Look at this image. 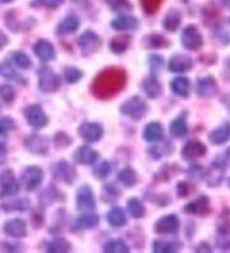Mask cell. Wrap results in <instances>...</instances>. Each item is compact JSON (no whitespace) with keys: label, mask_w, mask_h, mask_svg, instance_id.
Instances as JSON below:
<instances>
[{"label":"cell","mask_w":230,"mask_h":253,"mask_svg":"<svg viewBox=\"0 0 230 253\" xmlns=\"http://www.w3.org/2000/svg\"><path fill=\"white\" fill-rule=\"evenodd\" d=\"M127 84L126 72L120 68H107L95 78L92 84V93L98 99H110L118 95Z\"/></svg>","instance_id":"obj_1"},{"label":"cell","mask_w":230,"mask_h":253,"mask_svg":"<svg viewBox=\"0 0 230 253\" xmlns=\"http://www.w3.org/2000/svg\"><path fill=\"white\" fill-rule=\"evenodd\" d=\"M148 106L146 101L139 97V96H133L129 100H127L122 106H120V113L127 117L132 118L133 121H139L144 115L147 114Z\"/></svg>","instance_id":"obj_2"},{"label":"cell","mask_w":230,"mask_h":253,"mask_svg":"<svg viewBox=\"0 0 230 253\" xmlns=\"http://www.w3.org/2000/svg\"><path fill=\"white\" fill-rule=\"evenodd\" d=\"M44 179V171L39 167H27L21 174L22 184L27 191H35L40 187Z\"/></svg>","instance_id":"obj_3"},{"label":"cell","mask_w":230,"mask_h":253,"mask_svg":"<svg viewBox=\"0 0 230 253\" xmlns=\"http://www.w3.org/2000/svg\"><path fill=\"white\" fill-rule=\"evenodd\" d=\"M60 86V78L49 67H43L39 71V87L44 92H54Z\"/></svg>","instance_id":"obj_4"},{"label":"cell","mask_w":230,"mask_h":253,"mask_svg":"<svg viewBox=\"0 0 230 253\" xmlns=\"http://www.w3.org/2000/svg\"><path fill=\"white\" fill-rule=\"evenodd\" d=\"M25 117L27 119V123L30 124L32 128H43L46 124L49 123L47 115L45 114V111L43 110L40 105H30L25 109Z\"/></svg>","instance_id":"obj_5"},{"label":"cell","mask_w":230,"mask_h":253,"mask_svg":"<svg viewBox=\"0 0 230 253\" xmlns=\"http://www.w3.org/2000/svg\"><path fill=\"white\" fill-rule=\"evenodd\" d=\"M96 207L95 197L89 185H82L77 192V209L83 212L93 211Z\"/></svg>","instance_id":"obj_6"},{"label":"cell","mask_w":230,"mask_h":253,"mask_svg":"<svg viewBox=\"0 0 230 253\" xmlns=\"http://www.w3.org/2000/svg\"><path fill=\"white\" fill-rule=\"evenodd\" d=\"M182 43L188 50H198L203 45L202 35L199 34L197 27L188 26L187 28H184L183 34H182Z\"/></svg>","instance_id":"obj_7"},{"label":"cell","mask_w":230,"mask_h":253,"mask_svg":"<svg viewBox=\"0 0 230 253\" xmlns=\"http://www.w3.org/2000/svg\"><path fill=\"white\" fill-rule=\"evenodd\" d=\"M0 188H1V196H14L18 193V182L10 169H5L0 173Z\"/></svg>","instance_id":"obj_8"},{"label":"cell","mask_w":230,"mask_h":253,"mask_svg":"<svg viewBox=\"0 0 230 253\" xmlns=\"http://www.w3.org/2000/svg\"><path fill=\"white\" fill-rule=\"evenodd\" d=\"M78 45L82 49V53L85 55H91L95 51H97L98 47L101 46V40L95 32L86 31L85 34L81 35V37L78 39Z\"/></svg>","instance_id":"obj_9"},{"label":"cell","mask_w":230,"mask_h":253,"mask_svg":"<svg viewBox=\"0 0 230 253\" xmlns=\"http://www.w3.org/2000/svg\"><path fill=\"white\" fill-rule=\"evenodd\" d=\"M78 133L87 142H97L104 134V129L98 123H83L80 126Z\"/></svg>","instance_id":"obj_10"},{"label":"cell","mask_w":230,"mask_h":253,"mask_svg":"<svg viewBox=\"0 0 230 253\" xmlns=\"http://www.w3.org/2000/svg\"><path fill=\"white\" fill-rule=\"evenodd\" d=\"M179 229V219L175 215H166L155 224V232L159 234H172Z\"/></svg>","instance_id":"obj_11"},{"label":"cell","mask_w":230,"mask_h":253,"mask_svg":"<svg viewBox=\"0 0 230 253\" xmlns=\"http://www.w3.org/2000/svg\"><path fill=\"white\" fill-rule=\"evenodd\" d=\"M54 175L56 179L65 182L67 184H72L76 179L77 173L71 164H68L67 161H59L54 168Z\"/></svg>","instance_id":"obj_12"},{"label":"cell","mask_w":230,"mask_h":253,"mask_svg":"<svg viewBox=\"0 0 230 253\" xmlns=\"http://www.w3.org/2000/svg\"><path fill=\"white\" fill-rule=\"evenodd\" d=\"M206 154V146L197 139H192L189 142L184 145L182 150V156L185 160H194V159L202 158Z\"/></svg>","instance_id":"obj_13"},{"label":"cell","mask_w":230,"mask_h":253,"mask_svg":"<svg viewBox=\"0 0 230 253\" xmlns=\"http://www.w3.org/2000/svg\"><path fill=\"white\" fill-rule=\"evenodd\" d=\"M193 67V60L187 55L183 54H177V55L172 56V59L169 60L168 68L170 72H188Z\"/></svg>","instance_id":"obj_14"},{"label":"cell","mask_w":230,"mask_h":253,"mask_svg":"<svg viewBox=\"0 0 230 253\" xmlns=\"http://www.w3.org/2000/svg\"><path fill=\"white\" fill-rule=\"evenodd\" d=\"M196 91L201 97H212L218 92V84L211 76L201 78L196 84Z\"/></svg>","instance_id":"obj_15"},{"label":"cell","mask_w":230,"mask_h":253,"mask_svg":"<svg viewBox=\"0 0 230 253\" xmlns=\"http://www.w3.org/2000/svg\"><path fill=\"white\" fill-rule=\"evenodd\" d=\"M34 51L36 56L43 62H50L55 58L54 46L47 40H39L34 46Z\"/></svg>","instance_id":"obj_16"},{"label":"cell","mask_w":230,"mask_h":253,"mask_svg":"<svg viewBox=\"0 0 230 253\" xmlns=\"http://www.w3.org/2000/svg\"><path fill=\"white\" fill-rule=\"evenodd\" d=\"M73 158L76 163L81 164V165H91L95 163L98 158V154L93 151L92 148L87 147V146H81L76 150L73 154Z\"/></svg>","instance_id":"obj_17"},{"label":"cell","mask_w":230,"mask_h":253,"mask_svg":"<svg viewBox=\"0 0 230 253\" xmlns=\"http://www.w3.org/2000/svg\"><path fill=\"white\" fill-rule=\"evenodd\" d=\"M3 232L8 237L23 238L26 235V222L21 219L9 220L4 224Z\"/></svg>","instance_id":"obj_18"},{"label":"cell","mask_w":230,"mask_h":253,"mask_svg":"<svg viewBox=\"0 0 230 253\" xmlns=\"http://www.w3.org/2000/svg\"><path fill=\"white\" fill-rule=\"evenodd\" d=\"M26 147L30 150L31 152L39 155H44L49 150V143L46 141V138L37 134H32L26 139Z\"/></svg>","instance_id":"obj_19"},{"label":"cell","mask_w":230,"mask_h":253,"mask_svg":"<svg viewBox=\"0 0 230 253\" xmlns=\"http://www.w3.org/2000/svg\"><path fill=\"white\" fill-rule=\"evenodd\" d=\"M184 211L187 213H190V215L203 216L206 213H209V198L201 197L196 201H192L184 207Z\"/></svg>","instance_id":"obj_20"},{"label":"cell","mask_w":230,"mask_h":253,"mask_svg":"<svg viewBox=\"0 0 230 253\" xmlns=\"http://www.w3.org/2000/svg\"><path fill=\"white\" fill-rule=\"evenodd\" d=\"M209 138L210 141H211L212 145H224V143L227 142V141H229L230 138V124H221L220 126H218L216 129H214L210 133Z\"/></svg>","instance_id":"obj_21"},{"label":"cell","mask_w":230,"mask_h":253,"mask_svg":"<svg viewBox=\"0 0 230 253\" xmlns=\"http://www.w3.org/2000/svg\"><path fill=\"white\" fill-rule=\"evenodd\" d=\"M78 27H80V19H78V17L74 16V14H69V16L65 17L59 23L58 27H56V34L60 35V36L72 34V32L77 31Z\"/></svg>","instance_id":"obj_22"},{"label":"cell","mask_w":230,"mask_h":253,"mask_svg":"<svg viewBox=\"0 0 230 253\" xmlns=\"http://www.w3.org/2000/svg\"><path fill=\"white\" fill-rule=\"evenodd\" d=\"M164 137V128L163 126L157 122H152V123L147 124L144 126L143 130V138L147 142H157L160 139H163Z\"/></svg>","instance_id":"obj_23"},{"label":"cell","mask_w":230,"mask_h":253,"mask_svg":"<svg viewBox=\"0 0 230 253\" xmlns=\"http://www.w3.org/2000/svg\"><path fill=\"white\" fill-rule=\"evenodd\" d=\"M142 88L144 93L150 97V99H156L163 92V86L160 84L157 78L148 77L142 82Z\"/></svg>","instance_id":"obj_24"},{"label":"cell","mask_w":230,"mask_h":253,"mask_svg":"<svg viewBox=\"0 0 230 253\" xmlns=\"http://www.w3.org/2000/svg\"><path fill=\"white\" fill-rule=\"evenodd\" d=\"M111 26L118 31H129L138 27V19L132 16H119L111 22Z\"/></svg>","instance_id":"obj_25"},{"label":"cell","mask_w":230,"mask_h":253,"mask_svg":"<svg viewBox=\"0 0 230 253\" xmlns=\"http://www.w3.org/2000/svg\"><path fill=\"white\" fill-rule=\"evenodd\" d=\"M172 91L175 95L181 96V97H188L190 91V84L189 81L185 77H177L172 81L170 84Z\"/></svg>","instance_id":"obj_26"},{"label":"cell","mask_w":230,"mask_h":253,"mask_svg":"<svg viewBox=\"0 0 230 253\" xmlns=\"http://www.w3.org/2000/svg\"><path fill=\"white\" fill-rule=\"evenodd\" d=\"M107 221L110 224L111 226L114 228H120V226L126 225L127 224V216H126V212L123 209L120 207H114L109 211L107 213Z\"/></svg>","instance_id":"obj_27"},{"label":"cell","mask_w":230,"mask_h":253,"mask_svg":"<svg viewBox=\"0 0 230 253\" xmlns=\"http://www.w3.org/2000/svg\"><path fill=\"white\" fill-rule=\"evenodd\" d=\"M181 13L177 9H172L169 10V13L165 16V18H164L163 25L164 27H165V30H168V31L170 32H174L178 30L179 25H181Z\"/></svg>","instance_id":"obj_28"},{"label":"cell","mask_w":230,"mask_h":253,"mask_svg":"<svg viewBox=\"0 0 230 253\" xmlns=\"http://www.w3.org/2000/svg\"><path fill=\"white\" fill-rule=\"evenodd\" d=\"M1 209L5 212H17V211H26L30 209V201L23 200H10L1 204Z\"/></svg>","instance_id":"obj_29"},{"label":"cell","mask_w":230,"mask_h":253,"mask_svg":"<svg viewBox=\"0 0 230 253\" xmlns=\"http://www.w3.org/2000/svg\"><path fill=\"white\" fill-rule=\"evenodd\" d=\"M0 76H3L6 80L14 81L17 84H23L25 82V80L19 76L18 72L13 68L9 62L0 63Z\"/></svg>","instance_id":"obj_30"},{"label":"cell","mask_w":230,"mask_h":253,"mask_svg":"<svg viewBox=\"0 0 230 253\" xmlns=\"http://www.w3.org/2000/svg\"><path fill=\"white\" fill-rule=\"evenodd\" d=\"M170 133H172L173 137H177V138H183V137L187 136L188 126L185 121H184V118L179 117L172 122V124H170Z\"/></svg>","instance_id":"obj_31"},{"label":"cell","mask_w":230,"mask_h":253,"mask_svg":"<svg viewBox=\"0 0 230 253\" xmlns=\"http://www.w3.org/2000/svg\"><path fill=\"white\" fill-rule=\"evenodd\" d=\"M131 45V36H117L110 41V49L113 53H124Z\"/></svg>","instance_id":"obj_32"},{"label":"cell","mask_w":230,"mask_h":253,"mask_svg":"<svg viewBox=\"0 0 230 253\" xmlns=\"http://www.w3.org/2000/svg\"><path fill=\"white\" fill-rule=\"evenodd\" d=\"M152 248L157 253H172L181 250V244H177L172 241H155Z\"/></svg>","instance_id":"obj_33"},{"label":"cell","mask_w":230,"mask_h":253,"mask_svg":"<svg viewBox=\"0 0 230 253\" xmlns=\"http://www.w3.org/2000/svg\"><path fill=\"white\" fill-rule=\"evenodd\" d=\"M118 180L122 183L123 185H126V187H132L137 183V174L133 169L131 168H127V169L122 170L118 175Z\"/></svg>","instance_id":"obj_34"},{"label":"cell","mask_w":230,"mask_h":253,"mask_svg":"<svg viewBox=\"0 0 230 253\" xmlns=\"http://www.w3.org/2000/svg\"><path fill=\"white\" fill-rule=\"evenodd\" d=\"M128 211L136 219L144 216V207L138 198H131L128 201Z\"/></svg>","instance_id":"obj_35"},{"label":"cell","mask_w":230,"mask_h":253,"mask_svg":"<svg viewBox=\"0 0 230 253\" xmlns=\"http://www.w3.org/2000/svg\"><path fill=\"white\" fill-rule=\"evenodd\" d=\"M10 58L14 62L15 65H18L19 68H23V69H27L31 67V59L28 58L27 54L22 53V51H13L10 53Z\"/></svg>","instance_id":"obj_36"},{"label":"cell","mask_w":230,"mask_h":253,"mask_svg":"<svg viewBox=\"0 0 230 253\" xmlns=\"http://www.w3.org/2000/svg\"><path fill=\"white\" fill-rule=\"evenodd\" d=\"M47 251H49V252H55V253L71 252L72 246L71 243L65 241V239H56V241L51 242V243L47 246Z\"/></svg>","instance_id":"obj_37"},{"label":"cell","mask_w":230,"mask_h":253,"mask_svg":"<svg viewBox=\"0 0 230 253\" xmlns=\"http://www.w3.org/2000/svg\"><path fill=\"white\" fill-rule=\"evenodd\" d=\"M98 216L95 213H86L85 216H81L77 220V225L81 229H91L95 225H97Z\"/></svg>","instance_id":"obj_38"},{"label":"cell","mask_w":230,"mask_h":253,"mask_svg":"<svg viewBox=\"0 0 230 253\" xmlns=\"http://www.w3.org/2000/svg\"><path fill=\"white\" fill-rule=\"evenodd\" d=\"M107 4L110 5L111 9L119 13H127L133 9L129 0H107Z\"/></svg>","instance_id":"obj_39"},{"label":"cell","mask_w":230,"mask_h":253,"mask_svg":"<svg viewBox=\"0 0 230 253\" xmlns=\"http://www.w3.org/2000/svg\"><path fill=\"white\" fill-rule=\"evenodd\" d=\"M59 196L58 191H56V188H54V187H49V188H46L45 191L43 192L40 195V201H41V205L43 206H49V205H51L52 202H55L56 197Z\"/></svg>","instance_id":"obj_40"},{"label":"cell","mask_w":230,"mask_h":253,"mask_svg":"<svg viewBox=\"0 0 230 253\" xmlns=\"http://www.w3.org/2000/svg\"><path fill=\"white\" fill-rule=\"evenodd\" d=\"M104 251L107 253H126L129 252V248L122 241H111L105 246Z\"/></svg>","instance_id":"obj_41"},{"label":"cell","mask_w":230,"mask_h":253,"mask_svg":"<svg viewBox=\"0 0 230 253\" xmlns=\"http://www.w3.org/2000/svg\"><path fill=\"white\" fill-rule=\"evenodd\" d=\"M82 76L83 73L80 69L72 68V67L65 68L64 72H63V77H64L65 82H68V84H76V82H78L82 78Z\"/></svg>","instance_id":"obj_42"},{"label":"cell","mask_w":230,"mask_h":253,"mask_svg":"<svg viewBox=\"0 0 230 253\" xmlns=\"http://www.w3.org/2000/svg\"><path fill=\"white\" fill-rule=\"evenodd\" d=\"M15 129V122L9 117H3L0 119V136L6 137L12 130Z\"/></svg>","instance_id":"obj_43"},{"label":"cell","mask_w":230,"mask_h":253,"mask_svg":"<svg viewBox=\"0 0 230 253\" xmlns=\"http://www.w3.org/2000/svg\"><path fill=\"white\" fill-rule=\"evenodd\" d=\"M146 43L150 49H160V47L168 45L166 40L161 35H150L146 40Z\"/></svg>","instance_id":"obj_44"},{"label":"cell","mask_w":230,"mask_h":253,"mask_svg":"<svg viewBox=\"0 0 230 253\" xmlns=\"http://www.w3.org/2000/svg\"><path fill=\"white\" fill-rule=\"evenodd\" d=\"M219 233L221 235H228L230 233V211H225L220 216L219 221Z\"/></svg>","instance_id":"obj_45"},{"label":"cell","mask_w":230,"mask_h":253,"mask_svg":"<svg viewBox=\"0 0 230 253\" xmlns=\"http://www.w3.org/2000/svg\"><path fill=\"white\" fill-rule=\"evenodd\" d=\"M163 3V0H141L142 8L147 14H155L159 10L160 5Z\"/></svg>","instance_id":"obj_46"},{"label":"cell","mask_w":230,"mask_h":253,"mask_svg":"<svg viewBox=\"0 0 230 253\" xmlns=\"http://www.w3.org/2000/svg\"><path fill=\"white\" fill-rule=\"evenodd\" d=\"M15 97V91L13 90L12 86H8V84H1L0 86V99L3 100L5 104H9L14 100Z\"/></svg>","instance_id":"obj_47"},{"label":"cell","mask_w":230,"mask_h":253,"mask_svg":"<svg viewBox=\"0 0 230 253\" xmlns=\"http://www.w3.org/2000/svg\"><path fill=\"white\" fill-rule=\"evenodd\" d=\"M110 170L111 168L110 165H109V163H101L93 169V175H95L96 178H98V179H104V178H106V176L109 175Z\"/></svg>","instance_id":"obj_48"},{"label":"cell","mask_w":230,"mask_h":253,"mask_svg":"<svg viewBox=\"0 0 230 253\" xmlns=\"http://www.w3.org/2000/svg\"><path fill=\"white\" fill-rule=\"evenodd\" d=\"M64 0H34L32 5L36 8H58Z\"/></svg>","instance_id":"obj_49"},{"label":"cell","mask_w":230,"mask_h":253,"mask_svg":"<svg viewBox=\"0 0 230 253\" xmlns=\"http://www.w3.org/2000/svg\"><path fill=\"white\" fill-rule=\"evenodd\" d=\"M120 196V192L118 191L117 187L109 184L104 188V198L106 200V202H113L115 198H118Z\"/></svg>","instance_id":"obj_50"},{"label":"cell","mask_w":230,"mask_h":253,"mask_svg":"<svg viewBox=\"0 0 230 253\" xmlns=\"http://www.w3.org/2000/svg\"><path fill=\"white\" fill-rule=\"evenodd\" d=\"M148 64L151 67V71L152 72H159L160 69L163 68L164 60L160 55H151L148 59Z\"/></svg>","instance_id":"obj_51"},{"label":"cell","mask_w":230,"mask_h":253,"mask_svg":"<svg viewBox=\"0 0 230 253\" xmlns=\"http://www.w3.org/2000/svg\"><path fill=\"white\" fill-rule=\"evenodd\" d=\"M188 174L192 179H199L205 175V169L199 165H194V167H190L188 170Z\"/></svg>","instance_id":"obj_52"},{"label":"cell","mask_w":230,"mask_h":253,"mask_svg":"<svg viewBox=\"0 0 230 253\" xmlns=\"http://www.w3.org/2000/svg\"><path fill=\"white\" fill-rule=\"evenodd\" d=\"M178 193L181 197H187L192 193V185L187 182H182L178 184Z\"/></svg>","instance_id":"obj_53"},{"label":"cell","mask_w":230,"mask_h":253,"mask_svg":"<svg viewBox=\"0 0 230 253\" xmlns=\"http://www.w3.org/2000/svg\"><path fill=\"white\" fill-rule=\"evenodd\" d=\"M6 43H8V37L5 34H3V31H0V50L3 49Z\"/></svg>","instance_id":"obj_54"},{"label":"cell","mask_w":230,"mask_h":253,"mask_svg":"<svg viewBox=\"0 0 230 253\" xmlns=\"http://www.w3.org/2000/svg\"><path fill=\"white\" fill-rule=\"evenodd\" d=\"M5 156H6V147L4 143L0 142V163H1V161H4Z\"/></svg>","instance_id":"obj_55"},{"label":"cell","mask_w":230,"mask_h":253,"mask_svg":"<svg viewBox=\"0 0 230 253\" xmlns=\"http://www.w3.org/2000/svg\"><path fill=\"white\" fill-rule=\"evenodd\" d=\"M223 102H224L225 105H227L228 110L230 111V95H228V96H224V97H223Z\"/></svg>","instance_id":"obj_56"},{"label":"cell","mask_w":230,"mask_h":253,"mask_svg":"<svg viewBox=\"0 0 230 253\" xmlns=\"http://www.w3.org/2000/svg\"><path fill=\"white\" fill-rule=\"evenodd\" d=\"M13 0H0V3H10Z\"/></svg>","instance_id":"obj_57"},{"label":"cell","mask_w":230,"mask_h":253,"mask_svg":"<svg viewBox=\"0 0 230 253\" xmlns=\"http://www.w3.org/2000/svg\"><path fill=\"white\" fill-rule=\"evenodd\" d=\"M227 156H229V158H230V148L227 151Z\"/></svg>","instance_id":"obj_58"},{"label":"cell","mask_w":230,"mask_h":253,"mask_svg":"<svg viewBox=\"0 0 230 253\" xmlns=\"http://www.w3.org/2000/svg\"><path fill=\"white\" fill-rule=\"evenodd\" d=\"M229 187H230V179H229Z\"/></svg>","instance_id":"obj_59"}]
</instances>
